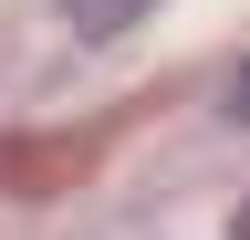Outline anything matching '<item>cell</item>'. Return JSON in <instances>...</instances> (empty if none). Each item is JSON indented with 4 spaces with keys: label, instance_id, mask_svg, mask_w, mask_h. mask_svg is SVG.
<instances>
[{
    "label": "cell",
    "instance_id": "1",
    "mask_svg": "<svg viewBox=\"0 0 250 240\" xmlns=\"http://www.w3.org/2000/svg\"><path fill=\"white\" fill-rule=\"evenodd\" d=\"M146 11H156V0H62V21H73L83 42H125Z\"/></svg>",
    "mask_w": 250,
    "mask_h": 240
},
{
    "label": "cell",
    "instance_id": "2",
    "mask_svg": "<svg viewBox=\"0 0 250 240\" xmlns=\"http://www.w3.org/2000/svg\"><path fill=\"white\" fill-rule=\"evenodd\" d=\"M229 115H240V126H250V63H240V84H229Z\"/></svg>",
    "mask_w": 250,
    "mask_h": 240
}]
</instances>
